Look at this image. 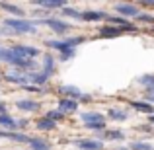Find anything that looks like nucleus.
<instances>
[{"label":"nucleus","mask_w":154,"mask_h":150,"mask_svg":"<svg viewBox=\"0 0 154 150\" xmlns=\"http://www.w3.org/2000/svg\"><path fill=\"white\" fill-rule=\"evenodd\" d=\"M0 115H6V105L0 101Z\"/></svg>","instance_id":"35"},{"label":"nucleus","mask_w":154,"mask_h":150,"mask_svg":"<svg viewBox=\"0 0 154 150\" xmlns=\"http://www.w3.org/2000/svg\"><path fill=\"white\" fill-rule=\"evenodd\" d=\"M115 10L121 14V18H137V16L140 14L139 8L135 6V4H115Z\"/></svg>","instance_id":"7"},{"label":"nucleus","mask_w":154,"mask_h":150,"mask_svg":"<svg viewBox=\"0 0 154 150\" xmlns=\"http://www.w3.org/2000/svg\"><path fill=\"white\" fill-rule=\"evenodd\" d=\"M131 107H135L137 111H140V113H148V115H154V107H152L150 103H146V101H133Z\"/></svg>","instance_id":"19"},{"label":"nucleus","mask_w":154,"mask_h":150,"mask_svg":"<svg viewBox=\"0 0 154 150\" xmlns=\"http://www.w3.org/2000/svg\"><path fill=\"white\" fill-rule=\"evenodd\" d=\"M0 127L10 129V131H16V129H18V121L6 113V115H0Z\"/></svg>","instance_id":"18"},{"label":"nucleus","mask_w":154,"mask_h":150,"mask_svg":"<svg viewBox=\"0 0 154 150\" xmlns=\"http://www.w3.org/2000/svg\"><path fill=\"white\" fill-rule=\"evenodd\" d=\"M29 144L33 150H51V144L47 142L45 139H29Z\"/></svg>","instance_id":"21"},{"label":"nucleus","mask_w":154,"mask_h":150,"mask_svg":"<svg viewBox=\"0 0 154 150\" xmlns=\"http://www.w3.org/2000/svg\"><path fill=\"white\" fill-rule=\"evenodd\" d=\"M146 103H154V94H146Z\"/></svg>","instance_id":"34"},{"label":"nucleus","mask_w":154,"mask_h":150,"mask_svg":"<svg viewBox=\"0 0 154 150\" xmlns=\"http://www.w3.org/2000/svg\"><path fill=\"white\" fill-rule=\"evenodd\" d=\"M27 78H29V84H27V86H37V88H41L43 84L49 80V76H45L43 72H27Z\"/></svg>","instance_id":"13"},{"label":"nucleus","mask_w":154,"mask_h":150,"mask_svg":"<svg viewBox=\"0 0 154 150\" xmlns=\"http://www.w3.org/2000/svg\"><path fill=\"white\" fill-rule=\"evenodd\" d=\"M139 84H140V86H146L148 90H152V88H154V74L140 76V78H139Z\"/></svg>","instance_id":"27"},{"label":"nucleus","mask_w":154,"mask_h":150,"mask_svg":"<svg viewBox=\"0 0 154 150\" xmlns=\"http://www.w3.org/2000/svg\"><path fill=\"white\" fill-rule=\"evenodd\" d=\"M63 94H66L68 96V99H80L82 98V92H80V88H76V86H70V84H63V86L59 88Z\"/></svg>","instance_id":"14"},{"label":"nucleus","mask_w":154,"mask_h":150,"mask_svg":"<svg viewBox=\"0 0 154 150\" xmlns=\"http://www.w3.org/2000/svg\"><path fill=\"white\" fill-rule=\"evenodd\" d=\"M80 43H84V37H82V35L68 37V39H49V41H45V45L51 47V49H55V51H59V53H64V51L74 49L76 45H80Z\"/></svg>","instance_id":"2"},{"label":"nucleus","mask_w":154,"mask_h":150,"mask_svg":"<svg viewBox=\"0 0 154 150\" xmlns=\"http://www.w3.org/2000/svg\"><path fill=\"white\" fill-rule=\"evenodd\" d=\"M47 14H49L47 10H35L33 12V16H35V18H39V20H47Z\"/></svg>","instance_id":"32"},{"label":"nucleus","mask_w":154,"mask_h":150,"mask_svg":"<svg viewBox=\"0 0 154 150\" xmlns=\"http://www.w3.org/2000/svg\"><path fill=\"white\" fill-rule=\"evenodd\" d=\"M148 94H154V88H152V90H148Z\"/></svg>","instance_id":"37"},{"label":"nucleus","mask_w":154,"mask_h":150,"mask_svg":"<svg viewBox=\"0 0 154 150\" xmlns=\"http://www.w3.org/2000/svg\"><path fill=\"white\" fill-rule=\"evenodd\" d=\"M76 107H78V101H74V99H60L59 101V109L60 111H76Z\"/></svg>","instance_id":"23"},{"label":"nucleus","mask_w":154,"mask_h":150,"mask_svg":"<svg viewBox=\"0 0 154 150\" xmlns=\"http://www.w3.org/2000/svg\"><path fill=\"white\" fill-rule=\"evenodd\" d=\"M37 129H39V131H55L57 123H53V121L47 119V117H41V119L37 121Z\"/></svg>","instance_id":"24"},{"label":"nucleus","mask_w":154,"mask_h":150,"mask_svg":"<svg viewBox=\"0 0 154 150\" xmlns=\"http://www.w3.org/2000/svg\"><path fill=\"white\" fill-rule=\"evenodd\" d=\"M150 123H152V125H154V115H150Z\"/></svg>","instance_id":"36"},{"label":"nucleus","mask_w":154,"mask_h":150,"mask_svg":"<svg viewBox=\"0 0 154 150\" xmlns=\"http://www.w3.org/2000/svg\"><path fill=\"white\" fill-rule=\"evenodd\" d=\"M109 16L105 12H100V10H86V12H80V20H86V22H102L105 20L107 22Z\"/></svg>","instance_id":"9"},{"label":"nucleus","mask_w":154,"mask_h":150,"mask_svg":"<svg viewBox=\"0 0 154 150\" xmlns=\"http://www.w3.org/2000/svg\"><path fill=\"white\" fill-rule=\"evenodd\" d=\"M74 146H78L80 150H103V142L92 139H78L74 140Z\"/></svg>","instance_id":"6"},{"label":"nucleus","mask_w":154,"mask_h":150,"mask_svg":"<svg viewBox=\"0 0 154 150\" xmlns=\"http://www.w3.org/2000/svg\"><path fill=\"white\" fill-rule=\"evenodd\" d=\"M6 29L14 31V33H35V23L27 22V20H20V18H6L4 20Z\"/></svg>","instance_id":"1"},{"label":"nucleus","mask_w":154,"mask_h":150,"mask_svg":"<svg viewBox=\"0 0 154 150\" xmlns=\"http://www.w3.org/2000/svg\"><path fill=\"white\" fill-rule=\"evenodd\" d=\"M10 51L14 55H18L20 59H27V60H31L33 57L39 55V49L37 47H31V45H12Z\"/></svg>","instance_id":"3"},{"label":"nucleus","mask_w":154,"mask_h":150,"mask_svg":"<svg viewBox=\"0 0 154 150\" xmlns=\"http://www.w3.org/2000/svg\"><path fill=\"white\" fill-rule=\"evenodd\" d=\"M41 23H45L47 27H51V29L55 31L57 35H64L68 29H70V26H68L66 22H63V20H57V18H47V20H41Z\"/></svg>","instance_id":"5"},{"label":"nucleus","mask_w":154,"mask_h":150,"mask_svg":"<svg viewBox=\"0 0 154 150\" xmlns=\"http://www.w3.org/2000/svg\"><path fill=\"white\" fill-rule=\"evenodd\" d=\"M0 139H10L16 142H29L31 136L23 135V133H16V131H0Z\"/></svg>","instance_id":"11"},{"label":"nucleus","mask_w":154,"mask_h":150,"mask_svg":"<svg viewBox=\"0 0 154 150\" xmlns=\"http://www.w3.org/2000/svg\"><path fill=\"white\" fill-rule=\"evenodd\" d=\"M74 49H70V51H64V53H60V57H59V60L60 63H66L68 59H72V57H74Z\"/></svg>","instance_id":"31"},{"label":"nucleus","mask_w":154,"mask_h":150,"mask_svg":"<svg viewBox=\"0 0 154 150\" xmlns=\"http://www.w3.org/2000/svg\"><path fill=\"white\" fill-rule=\"evenodd\" d=\"M26 92H37V94H43V90L41 88H37V86H22Z\"/></svg>","instance_id":"33"},{"label":"nucleus","mask_w":154,"mask_h":150,"mask_svg":"<svg viewBox=\"0 0 154 150\" xmlns=\"http://www.w3.org/2000/svg\"><path fill=\"white\" fill-rule=\"evenodd\" d=\"M16 107H18L20 111H37L41 105L35 99H18L16 101Z\"/></svg>","instance_id":"12"},{"label":"nucleus","mask_w":154,"mask_h":150,"mask_svg":"<svg viewBox=\"0 0 154 150\" xmlns=\"http://www.w3.org/2000/svg\"><path fill=\"white\" fill-rule=\"evenodd\" d=\"M4 78H6L8 82H12V84H20V86H27V84H29L27 72L18 70V68H12V70H8L6 74H4Z\"/></svg>","instance_id":"4"},{"label":"nucleus","mask_w":154,"mask_h":150,"mask_svg":"<svg viewBox=\"0 0 154 150\" xmlns=\"http://www.w3.org/2000/svg\"><path fill=\"white\" fill-rule=\"evenodd\" d=\"M123 31H127V29H121L117 26H105L100 29V37H119Z\"/></svg>","instance_id":"17"},{"label":"nucleus","mask_w":154,"mask_h":150,"mask_svg":"<svg viewBox=\"0 0 154 150\" xmlns=\"http://www.w3.org/2000/svg\"><path fill=\"white\" fill-rule=\"evenodd\" d=\"M80 117H82V121H84V125H86V127H90V125L105 123L103 115H102V113H98V111H84Z\"/></svg>","instance_id":"8"},{"label":"nucleus","mask_w":154,"mask_h":150,"mask_svg":"<svg viewBox=\"0 0 154 150\" xmlns=\"http://www.w3.org/2000/svg\"><path fill=\"white\" fill-rule=\"evenodd\" d=\"M107 115H109V119H113V121H125L127 119V111H123V109H117V107H109L107 109Z\"/></svg>","instance_id":"20"},{"label":"nucleus","mask_w":154,"mask_h":150,"mask_svg":"<svg viewBox=\"0 0 154 150\" xmlns=\"http://www.w3.org/2000/svg\"><path fill=\"white\" fill-rule=\"evenodd\" d=\"M107 22L111 23V26H117V27H121V29H127V31H133V29H137L135 26H133L129 20H125V18H121V16H109L107 18Z\"/></svg>","instance_id":"10"},{"label":"nucleus","mask_w":154,"mask_h":150,"mask_svg":"<svg viewBox=\"0 0 154 150\" xmlns=\"http://www.w3.org/2000/svg\"><path fill=\"white\" fill-rule=\"evenodd\" d=\"M0 8L6 10L8 14H14L16 18H20V20H23V16H26V12H23L22 8L16 6V4H10V2H0Z\"/></svg>","instance_id":"16"},{"label":"nucleus","mask_w":154,"mask_h":150,"mask_svg":"<svg viewBox=\"0 0 154 150\" xmlns=\"http://www.w3.org/2000/svg\"><path fill=\"white\" fill-rule=\"evenodd\" d=\"M129 150H154L152 144L148 142H140V140H135V142L129 144Z\"/></svg>","instance_id":"26"},{"label":"nucleus","mask_w":154,"mask_h":150,"mask_svg":"<svg viewBox=\"0 0 154 150\" xmlns=\"http://www.w3.org/2000/svg\"><path fill=\"white\" fill-rule=\"evenodd\" d=\"M47 119H51L53 123H59L60 119H64V113L60 111V109H53V111L47 113Z\"/></svg>","instance_id":"28"},{"label":"nucleus","mask_w":154,"mask_h":150,"mask_svg":"<svg viewBox=\"0 0 154 150\" xmlns=\"http://www.w3.org/2000/svg\"><path fill=\"white\" fill-rule=\"evenodd\" d=\"M103 136L107 140H123L125 139V133L123 131H107V129H105V131H103Z\"/></svg>","instance_id":"25"},{"label":"nucleus","mask_w":154,"mask_h":150,"mask_svg":"<svg viewBox=\"0 0 154 150\" xmlns=\"http://www.w3.org/2000/svg\"><path fill=\"white\" fill-rule=\"evenodd\" d=\"M137 20H139V22H144V23H152L154 26V16L152 14H139Z\"/></svg>","instance_id":"30"},{"label":"nucleus","mask_w":154,"mask_h":150,"mask_svg":"<svg viewBox=\"0 0 154 150\" xmlns=\"http://www.w3.org/2000/svg\"><path fill=\"white\" fill-rule=\"evenodd\" d=\"M35 6L43 8V10H49V8H60L63 10L66 4H64V0H35Z\"/></svg>","instance_id":"15"},{"label":"nucleus","mask_w":154,"mask_h":150,"mask_svg":"<svg viewBox=\"0 0 154 150\" xmlns=\"http://www.w3.org/2000/svg\"><path fill=\"white\" fill-rule=\"evenodd\" d=\"M60 14H63V16H66V18H74V20H80V12H78V10H74V8H68V6H64Z\"/></svg>","instance_id":"29"},{"label":"nucleus","mask_w":154,"mask_h":150,"mask_svg":"<svg viewBox=\"0 0 154 150\" xmlns=\"http://www.w3.org/2000/svg\"><path fill=\"white\" fill-rule=\"evenodd\" d=\"M43 74L45 76H51L53 72H55V59H53L51 55H45V60H43Z\"/></svg>","instance_id":"22"}]
</instances>
